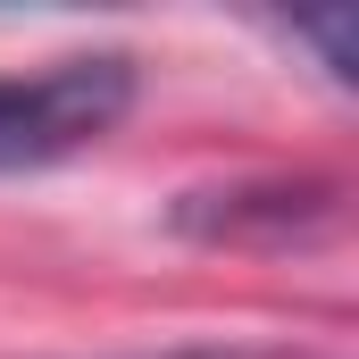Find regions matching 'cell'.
I'll list each match as a JSON object with an SVG mask.
<instances>
[{"label":"cell","instance_id":"obj_2","mask_svg":"<svg viewBox=\"0 0 359 359\" xmlns=\"http://www.w3.org/2000/svg\"><path fill=\"white\" fill-rule=\"evenodd\" d=\"M334 192L318 184H234V192H184L176 201V234L192 243H292L301 226H326Z\"/></svg>","mask_w":359,"mask_h":359},{"label":"cell","instance_id":"obj_3","mask_svg":"<svg viewBox=\"0 0 359 359\" xmlns=\"http://www.w3.org/2000/svg\"><path fill=\"white\" fill-rule=\"evenodd\" d=\"M100 359H343V351L276 343V334H243V343H168V351H100Z\"/></svg>","mask_w":359,"mask_h":359},{"label":"cell","instance_id":"obj_1","mask_svg":"<svg viewBox=\"0 0 359 359\" xmlns=\"http://www.w3.org/2000/svg\"><path fill=\"white\" fill-rule=\"evenodd\" d=\"M134 109V59L126 50H76L34 76H0V176L59 168L92 142H109Z\"/></svg>","mask_w":359,"mask_h":359}]
</instances>
